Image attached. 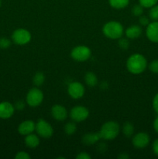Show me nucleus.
Returning a JSON list of instances; mask_svg holds the SVG:
<instances>
[{"label":"nucleus","instance_id":"obj_1","mask_svg":"<svg viewBox=\"0 0 158 159\" xmlns=\"http://www.w3.org/2000/svg\"><path fill=\"white\" fill-rule=\"evenodd\" d=\"M147 67V61L141 54H133L127 59L126 68L130 73L139 75L143 72Z\"/></svg>","mask_w":158,"mask_h":159},{"label":"nucleus","instance_id":"obj_2","mask_svg":"<svg viewBox=\"0 0 158 159\" xmlns=\"http://www.w3.org/2000/svg\"><path fill=\"white\" fill-rule=\"evenodd\" d=\"M119 131H120V127L117 122L108 121L102 126L99 133L101 139L111 141L115 139L119 135Z\"/></svg>","mask_w":158,"mask_h":159},{"label":"nucleus","instance_id":"obj_3","mask_svg":"<svg viewBox=\"0 0 158 159\" xmlns=\"http://www.w3.org/2000/svg\"><path fill=\"white\" fill-rule=\"evenodd\" d=\"M102 32L108 38L116 40L122 37L124 33V28L119 22L109 21L104 25Z\"/></svg>","mask_w":158,"mask_h":159},{"label":"nucleus","instance_id":"obj_4","mask_svg":"<svg viewBox=\"0 0 158 159\" xmlns=\"http://www.w3.org/2000/svg\"><path fill=\"white\" fill-rule=\"evenodd\" d=\"M43 100V93L37 87L29 90L26 95V103L32 107H37L42 103Z\"/></svg>","mask_w":158,"mask_h":159},{"label":"nucleus","instance_id":"obj_5","mask_svg":"<svg viewBox=\"0 0 158 159\" xmlns=\"http://www.w3.org/2000/svg\"><path fill=\"white\" fill-rule=\"evenodd\" d=\"M91 51L90 48L85 45H79L75 47L71 52V57L76 61L79 62H83L88 60L91 57Z\"/></svg>","mask_w":158,"mask_h":159},{"label":"nucleus","instance_id":"obj_6","mask_svg":"<svg viewBox=\"0 0 158 159\" xmlns=\"http://www.w3.org/2000/svg\"><path fill=\"white\" fill-rule=\"evenodd\" d=\"M30 32L23 28H19L13 31L12 34V40L18 45H25L31 40Z\"/></svg>","mask_w":158,"mask_h":159},{"label":"nucleus","instance_id":"obj_7","mask_svg":"<svg viewBox=\"0 0 158 159\" xmlns=\"http://www.w3.org/2000/svg\"><path fill=\"white\" fill-rule=\"evenodd\" d=\"M36 131L37 134L43 138H49L54 134L52 126L43 119H40L36 124Z\"/></svg>","mask_w":158,"mask_h":159},{"label":"nucleus","instance_id":"obj_8","mask_svg":"<svg viewBox=\"0 0 158 159\" xmlns=\"http://www.w3.org/2000/svg\"><path fill=\"white\" fill-rule=\"evenodd\" d=\"M89 116L88 109L82 106H76L73 107L70 112V117L74 122H82Z\"/></svg>","mask_w":158,"mask_h":159},{"label":"nucleus","instance_id":"obj_9","mask_svg":"<svg viewBox=\"0 0 158 159\" xmlns=\"http://www.w3.org/2000/svg\"><path fill=\"white\" fill-rule=\"evenodd\" d=\"M85 87L78 82H73L68 85V93L72 99H81L85 95Z\"/></svg>","mask_w":158,"mask_h":159},{"label":"nucleus","instance_id":"obj_10","mask_svg":"<svg viewBox=\"0 0 158 159\" xmlns=\"http://www.w3.org/2000/svg\"><path fill=\"white\" fill-rule=\"evenodd\" d=\"M150 138L148 134L145 132H139L133 136L132 143L135 148L142 149L148 146V144H150Z\"/></svg>","mask_w":158,"mask_h":159},{"label":"nucleus","instance_id":"obj_11","mask_svg":"<svg viewBox=\"0 0 158 159\" xmlns=\"http://www.w3.org/2000/svg\"><path fill=\"white\" fill-rule=\"evenodd\" d=\"M146 34L153 43H158V21H153L147 25Z\"/></svg>","mask_w":158,"mask_h":159},{"label":"nucleus","instance_id":"obj_12","mask_svg":"<svg viewBox=\"0 0 158 159\" xmlns=\"http://www.w3.org/2000/svg\"><path fill=\"white\" fill-rule=\"evenodd\" d=\"M51 115L56 120L64 121L68 117V111L63 106L54 105L51 108Z\"/></svg>","mask_w":158,"mask_h":159},{"label":"nucleus","instance_id":"obj_13","mask_svg":"<svg viewBox=\"0 0 158 159\" xmlns=\"http://www.w3.org/2000/svg\"><path fill=\"white\" fill-rule=\"evenodd\" d=\"M35 130L36 124L30 120L23 121L18 127V132L23 136H26L29 134L33 133Z\"/></svg>","mask_w":158,"mask_h":159},{"label":"nucleus","instance_id":"obj_14","mask_svg":"<svg viewBox=\"0 0 158 159\" xmlns=\"http://www.w3.org/2000/svg\"><path fill=\"white\" fill-rule=\"evenodd\" d=\"M15 107L9 102H0V118L9 119L13 115Z\"/></svg>","mask_w":158,"mask_h":159},{"label":"nucleus","instance_id":"obj_15","mask_svg":"<svg viewBox=\"0 0 158 159\" xmlns=\"http://www.w3.org/2000/svg\"><path fill=\"white\" fill-rule=\"evenodd\" d=\"M125 36L129 39H136L142 34V28L139 25H132L125 30Z\"/></svg>","mask_w":158,"mask_h":159},{"label":"nucleus","instance_id":"obj_16","mask_svg":"<svg viewBox=\"0 0 158 159\" xmlns=\"http://www.w3.org/2000/svg\"><path fill=\"white\" fill-rule=\"evenodd\" d=\"M25 144L29 148H36L40 144V138L35 134H29L25 138Z\"/></svg>","mask_w":158,"mask_h":159},{"label":"nucleus","instance_id":"obj_17","mask_svg":"<svg viewBox=\"0 0 158 159\" xmlns=\"http://www.w3.org/2000/svg\"><path fill=\"white\" fill-rule=\"evenodd\" d=\"M101 139L99 133H88L82 138V142L86 145H91L97 143Z\"/></svg>","mask_w":158,"mask_h":159},{"label":"nucleus","instance_id":"obj_18","mask_svg":"<svg viewBox=\"0 0 158 159\" xmlns=\"http://www.w3.org/2000/svg\"><path fill=\"white\" fill-rule=\"evenodd\" d=\"M85 81L89 87H94L98 84V78L95 74L91 71H88L85 76Z\"/></svg>","mask_w":158,"mask_h":159},{"label":"nucleus","instance_id":"obj_19","mask_svg":"<svg viewBox=\"0 0 158 159\" xmlns=\"http://www.w3.org/2000/svg\"><path fill=\"white\" fill-rule=\"evenodd\" d=\"M108 3L114 9H120L126 7L129 3V0H108Z\"/></svg>","mask_w":158,"mask_h":159},{"label":"nucleus","instance_id":"obj_20","mask_svg":"<svg viewBox=\"0 0 158 159\" xmlns=\"http://www.w3.org/2000/svg\"><path fill=\"white\" fill-rule=\"evenodd\" d=\"M122 132L126 138H131L134 133V127L130 122L125 123L122 127Z\"/></svg>","mask_w":158,"mask_h":159},{"label":"nucleus","instance_id":"obj_21","mask_svg":"<svg viewBox=\"0 0 158 159\" xmlns=\"http://www.w3.org/2000/svg\"><path fill=\"white\" fill-rule=\"evenodd\" d=\"M45 81V76L43 72L41 71H38L34 75L33 78V82L36 87H39L43 84Z\"/></svg>","mask_w":158,"mask_h":159},{"label":"nucleus","instance_id":"obj_22","mask_svg":"<svg viewBox=\"0 0 158 159\" xmlns=\"http://www.w3.org/2000/svg\"><path fill=\"white\" fill-rule=\"evenodd\" d=\"M77 130V126L75 123L74 122H68L65 124L64 126V132L68 135H73Z\"/></svg>","mask_w":158,"mask_h":159},{"label":"nucleus","instance_id":"obj_23","mask_svg":"<svg viewBox=\"0 0 158 159\" xmlns=\"http://www.w3.org/2000/svg\"><path fill=\"white\" fill-rule=\"evenodd\" d=\"M149 17L153 21H158V5L152 6L149 12Z\"/></svg>","mask_w":158,"mask_h":159},{"label":"nucleus","instance_id":"obj_24","mask_svg":"<svg viewBox=\"0 0 158 159\" xmlns=\"http://www.w3.org/2000/svg\"><path fill=\"white\" fill-rule=\"evenodd\" d=\"M158 0H139V2L143 8H151L157 3Z\"/></svg>","mask_w":158,"mask_h":159},{"label":"nucleus","instance_id":"obj_25","mask_svg":"<svg viewBox=\"0 0 158 159\" xmlns=\"http://www.w3.org/2000/svg\"><path fill=\"white\" fill-rule=\"evenodd\" d=\"M132 13L135 16H140L143 13V7L140 4L136 5L132 9Z\"/></svg>","mask_w":158,"mask_h":159},{"label":"nucleus","instance_id":"obj_26","mask_svg":"<svg viewBox=\"0 0 158 159\" xmlns=\"http://www.w3.org/2000/svg\"><path fill=\"white\" fill-rule=\"evenodd\" d=\"M11 40L6 37H2L0 38V48L1 49H7L10 47Z\"/></svg>","mask_w":158,"mask_h":159},{"label":"nucleus","instance_id":"obj_27","mask_svg":"<svg viewBox=\"0 0 158 159\" xmlns=\"http://www.w3.org/2000/svg\"><path fill=\"white\" fill-rule=\"evenodd\" d=\"M149 69L154 74H158V59L153 60L149 65Z\"/></svg>","mask_w":158,"mask_h":159},{"label":"nucleus","instance_id":"obj_28","mask_svg":"<svg viewBox=\"0 0 158 159\" xmlns=\"http://www.w3.org/2000/svg\"><path fill=\"white\" fill-rule=\"evenodd\" d=\"M119 46L121 49L126 50L129 47V41L125 38H119Z\"/></svg>","mask_w":158,"mask_h":159},{"label":"nucleus","instance_id":"obj_29","mask_svg":"<svg viewBox=\"0 0 158 159\" xmlns=\"http://www.w3.org/2000/svg\"><path fill=\"white\" fill-rule=\"evenodd\" d=\"M139 22L140 23V25L142 26H147L150 23V17H147V16L142 15L140 16H139Z\"/></svg>","mask_w":158,"mask_h":159},{"label":"nucleus","instance_id":"obj_30","mask_svg":"<svg viewBox=\"0 0 158 159\" xmlns=\"http://www.w3.org/2000/svg\"><path fill=\"white\" fill-rule=\"evenodd\" d=\"M15 158L16 159H29L30 158V155L26 152H19L15 155Z\"/></svg>","mask_w":158,"mask_h":159},{"label":"nucleus","instance_id":"obj_31","mask_svg":"<svg viewBox=\"0 0 158 159\" xmlns=\"http://www.w3.org/2000/svg\"><path fill=\"white\" fill-rule=\"evenodd\" d=\"M14 107H15V109H16V110H23V109L25 108V102L21 100L17 101V102H15Z\"/></svg>","mask_w":158,"mask_h":159},{"label":"nucleus","instance_id":"obj_32","mask_svg":"<svg viewBox=\"0 0 158 159\" xmlns=\"http://www.w3.org/2000/svg\"><path fill=\"white\" fill-rule=\"evenodd\" d=\"M153 107L156 113H158V93L153 97Z\"/></svg>","mask_w":158,"mask_h":159},{"label":"nucleus","instance_id":"obj_33","mask_svg":"<svg viewBox=\"0 0 158 159\" xmlns=\"http://www.w3.org/2000/svg\"><path fill=\"white\" fill-rule=\"evenodd\" d=\"M76 158L77 159H90L91 158V156H90L88 153H86V152H81L80 154H78V155H77Z\"/></svg>","mask_w":158,"mask_h":159},{"label":"nucleus","instance_id":"obj_34","mask_svg":"<svg viewBox=\"0 0 158 159\" xmlns=\"http://www.w3.org/2000/svg\"><path fill=\"white\" fill-rule=\"evenodd\" d=\"M152 148H153V153H154L156 156H158V138L153 141Z\"/></svg>","mask_w":158,"mask_h":159},{"label":"nucleus","instance_id":"obj_35","mask_svg":"<svg viewBox=\"0 0 158 159\" xmlns=\"http://www.w3.org/2000/svg\"><path fill=\"white\" fill-rule=\"evenodd\" d=\"M153 128H154L155 131L158 134V116L153 121Z\"/></svg>","mask_w":158,"mask_h":159},{"label":"nucleus","instance_id":"obj_36","mask_svg":"<svg viewBox=\"0 0 158 159\" xmlns=\"http://www.w3.org/2000/svg\"><path fill=\"white\" fill-rule=\"evenodd\" d=\"M119 158H129V156H128V155H119Z\"/></svg>","mask_w":158,"mask_h":159},{"label":"nucleus","instance_id":"obj_37","mask_svg":"<svg viewBox=\"0 0 158 159\" xmlns=\"http://www.w3.org/2000/svg\"><path fill=\"white\" fill-rule=\"evenodd\" d=\"M1 4H2V2H1V0H0V6H1Z\"/></svg>","mask_w":158,"mask_h":159}]
</instances>
